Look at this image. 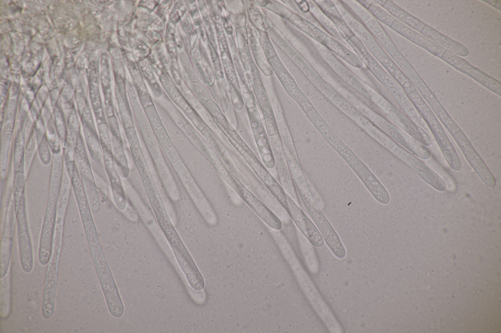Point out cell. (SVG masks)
Wrapping results in <instances>:
<instances>
[{
	"mask_svg": "<svg viewBox=\"0 0 501 333\" xmlns=\"http://www.w3.org/2000/svg\"><path fill=\"white\" fill-rule=\"evenodd\" d=\"M286 210L299 230L311 245L317 248H321L324 245V239L318 229L295 200L290 202Z\"/></svg>",
	"mask_w": 501,
	"mask_h": 333,
	"instance_id": "obj_13",
	"label": "cell"
},
{
	"mask_svg": "<svg viewBox=\"0 0 501 333\" xmlns=\"http://www.w3.org/2000/svg\"><path fill=\"white\" fill-rule=\"evenodd\" d=\"M67 130L68 142L74 148L80 132V124L77 115L72 113L67 121Z\"/></svg>",
	"mask_w": 501,
	"mask_h": 333,
	"instance_id": "obj_33",
	"label": "cell"
},
{
	"mask_svg": "<svg viewBox=\"0 0 501 333\" xmlns=\"http://www.w3.org/2000/svg\"><path fill=\"white\" fill-rule=\"evenodd\" d=\"M25 120L24 115H22L17 122L13 153L15 173L24 172Z\"/></svg>",
	"mask_w": 501,
	"mask_h": 333,
	"instance_id": "obj_20",
	"label": "cell"
},
{
	"mask_svg": "<svg viewBox=\"0 0 501 333\" xmlns=\"http://www.w3.org/2000/svg\"><path fill=\"white\" fill-rule=\"evenodd\" d=\"M455 142L482 182L489 187H494L496 185L494 176L467 137L465 136Z\"/></svg>",
	"mask_w": 501,
	"mask_h": 333,
	"instance_id": "obj_14",
	"label": "cell"
},
{
	"mask_svg": "<svg viewBox=\"0 0 501 333\" xmlns=\"http://www.w3.org/2000/svg\"><path fill=\"white\" fill-rule=\"evenodd\" d=\"M14 126V121H5L1 135V149L0 154V175L1 178L5 175L8 160V151L11 135Z\"/></svg>",
	"mask_w": 501,
	"mask_h": 333,
	"instance_id": "obj_27",
	"label": "cell"
},
{
	"mask_svg": "<svg viewBox=\"0 0 501 333\" xmlns=\"http://www.w3.org/2000/svg\"><path fill=\"white\" fill-rule=\"evenodd\" d=\"M82 222L92 219L85 187L74 160L65 161Z\"/></svg>",
	"mask_w": 501,
	"mask_h": 333,
	"instance_id": "obj_16",
	"label": "cell"
},
{
	"mask_svg": "<svg viewBox=\"0 0 501 333\" xmlns=\"http://www.w3.org/2000/svg\"><path fill=\"white\" fill-rule=\"evenodd\" d=\"M91 210L94 212L100 208V200L96 183L86 180H82Z\"/></svg>",
	"mask_w": 501,
	"mask_h": 333,
	"instance_id": "obj_29",
	"label": "cell"
},
{
	"mask_svg": "<svg viewBox=\"0 0 501 333\" xmlns=\"http://www.w3.org/2000/svg\"><path fill=\"white\" fill-rule=\"evenodd\" d=\"M295 185L305 208L329 249L337 258L341 259L345 258L346 255L345 248L318 205L306 178L298 180L295 183Z\"/></svg>",
	"mask_w": 501,
	"mask_h": 333,
	"instance_id": "obj_3",
	"label": "cell"
},
{
	"mask_svg": "<svg viewBox=\"0 0 501 333\" xmlns=\"http://www.w3.org/2000/svg\"><path fill=\"white\" fill-rule=\"evenodd\" d=\"M368 50L382 66L400 85L406 94L416 89L409 78L378 43Z\"/></svg>",
	"mask_w": 501,
	"mask_h": 333,
	"instance_id": "obj_15",
	"label": "cell"
},
{
	"mask_svg": "<svg viewBox=\"0 0 501 333\" xmlns=\"http://www.w3.org/2000/svg\"><path fill=\"white\" fill-rule=\"evenodd\" d=\"M389 27L399 35L439 58H441L446 50L396 19L392 22Z\"/></svg>",
	"mask_w": 501,
	"mask_h": 333,
	"instance_id": "obj_17",
	"label": "cell"
},
{
	"mask_svg": "<svg viewBox=\"0 0 501 333\" xmlns=\"http://www.w3.org/2000/svg\"><path fill=\"white\" fill-rule=\"evenodd\" d=\"M393 154L399 158L423 180L439 191H444L446 185L444 181L433 170L420 160L401 147L389 138L384 145Z\"/></svg>",
	"mask_w": 501,
	"mask_h": 333,
	"instance_id": "obj_6",
	"label": "cell"
},
{
	"mask_svg": "<svg viewBox=\"0 0 501 333\" xmlns=\"http://www.w3.org/2000/svg\"><path fill=\"white\" fill-rule=\"evenodd\" d=\"M296 3L302 12L305 14H309L310 13V5L309 2L306 0L296 1Z\"/></svg>",
	"mask_w": 501,
	"mask_h": 333,
	"instance_id": "obj_36",
	"label": "cell"
},
{
	"mask_svg": "<svg viewBox=\"0 0 501 333\" xmlns=\"http://www.w3.org/2000/svg\"><path fill=\"white\" fill-rule=\"evenodd\" d=\"M185 190L200 213L206 219L214 216L215 213L204 194L193 179L182 161L173 165Z\"/></svg>",
	"mask_w": 501,
	"mask_h": 333,
	"instance_id": "obj_10",
	"label": "cell"
},
{
	"mask_svg": "<svg viewBox=\"0 0 501 333\" xmlns=\"http://www.w3.org/2000/svg\"><path fill=\"white\" fill-rule=\"evenodd\" d=\"M81 122L91 157L94 162L99 163L103 159V151L95 125H91L84 122Z\"/></svg>",
	"mask_w": 501,
	"mask_h": 333,
	"instance_id": "obj_25",
	"label": "cell"
},
{
	"mask_svg": "<svg viewBox=\"0 0 501 333\" xmlns=\"http://www.w3.org/2000/svg\"><path fill=\"white\" fill-rule=\"evenodd\" d=\"M147 117L151 128L169 161L173 165L182 161L157 113L149 111Z\"/></svg>",
	"mask_w": 501,
	"mask_h": 333,
	"instance_id": "obj_18",
	"label": "cell"
},
{
	"mask_svg": "<svg viewBox=\"0 0 501 333\" xmlns=\"http://www.w3.org/2000/svg\"><path fill=\"white\" fill-rule=\"evenodd\" d=\"M74 159L82 180L95 182L80 133L74 147Z\"/></svg>",
	"mask_w": 501,
	"mask_h": 333,
	"instance_id": "obj_22",
	"label": "cell"
},
{
	"mask_svg": "<svg viewBox=\"0 0 501 333\" xmlns=\"http://www.w3.org/2000/svg\"><path fill=\"white\" fill-rule=\"evenodd\" d=\"M24 172H18L15 173L13 188V199L14 201L15 209L16 210L20 204L21 200L25 194V177Z\"/></svg>",
	"mask_w": 501,
	"mask_h": 333,
	"instance_id": "obj_32",
	"label": "cell"
},
{
	"mask_svg": "<svg viewBox=\"0 0 501 333\" xmlns=\"http://www.w3.org/2000/svg\"><path fill=\"white\" fill-rule=\"evenodd\" d=\"M46 135L48 145L53 154H61V141L56 130L53 120L49 119L47 121Z\"/></svg>",
	"mask_w": 501,
	"mask_h": 333,
	"instance_id": "obj_31",
	"label": "cell"
},
{
	"mask_svg": "<svg viewBox=\"0 0 501 333\" xmlns=\"http://www.w3.org/2000/svg\"><path fill=\"white\" fill-rule=\"evenodd\" d=\"M10 288L7 279L5 276L4 280L0 279V311L1 316H7L10 308Z\"/></svg>",
	"mask_w": 501,
	"mask_h": 333,
	"instance_id": "obj_34",
	"label": "cell"
},
{
	"mask_svg": "<svg viewBox=\"0 0 501 333\" xmlns=\"http://www.w3.org/2000/svg\"><path fill=\"white\" fill-rule=\"evenodd\" d=\"M309 2L310 5V12L318 26L329 35L350 48V46L340 34L334 24L323 13L314 0H310Z\"/></svg>",
	"mask_w": 501,
	"mask_h": 333,
	"instance_id": "obj_24",
	"label": "cell"
},
{
	"mask_svg": "<svg viewBox=\"0 0 501 333\" xmlns=\"http://www.w3.org/2000/svg\"><path fill=\"white\" fill-rule=\"evenodd\" d=\"M90 253L108 309L114 317L124 311L123 302L101 246L93 219L82 222Z\"/></svg>",
	"mask_w": 501,
	"mask_h": 333,
	"instance_id": "obj_1",
	"label": "cell"
},
{
	"mask_svg": "<svg viewBox=\"0 0 501 333\" xmlns=\"http://www.w3.org/2000/svg\"><path fill=\"white\" fill-rule=\"evenodd\" d=\"M407 95L430 129L449 166L455 171L460 170L461 168L460 159L432 109L416 89Z\"/></svg>",
	"mask_w": 501,
	"mask_h": 333,
	"instance_id": "obj_4",
	"label": "cell"
},
{
	"mask_svg": "<svg viewBox=\"0 0 501 333\" xmlns=\"http://www.w3.org/2000/svg\"><path fill=\"white\" fill-rule=\"evenodd\" d=\"M103 160L111 188L112 198L116 208L121 211L128 205L126 194L117 170L112 149L102 147Z\"/></svg>",
	"mask_w": 501,
	"mask_h": 333,
	"instance_id": "obj_9",
	"label": "cell"
},
{
	"mask_svg": "<svg viewBox=\"0 0 501 333\" xmlns=\"http://www.w3.org/2000/svg\"><path fill=\"white\" fill-rule=\"evenodd\" d=\"M14 199L9 203L0 244V278L7 274L14 241L15 217Z\"/></svg>",
	"mask_w": 501,
	"mask_h": 333,
	"instance_id": "obj_11",
	"label": "cell"
},
{
	"mask_svg": "<svg viewBox=\"0 0 501 333\" xmlns=\"http://www.w3.org/2000/svg\"><path fill=\"white\" fill-rule=\"evenodd\" d=\"M440 58L456 70L466 74L488 90L501 96V83L496 79L448 50H445Z\"/></svg>",
	"mask_w": 501,
	"mask_h": 333,
	"instance_id": "obj_8",
	"label": "cell"
},
{
	"mask_svg": "<svg viewBox=\"0 0 501 333\" xmlns=\"http://www.w3.org/2000/svg\"><path fill=\"white\" fill-rule=\"evenodd\" d=\"M357 1L366 9L376 20L389 27L395 20L385 9L377 5L374 0H357Z\"/></svg>",
	"mask_w": 501,
	"mask_h": 333,
	"instance_id": "obj_28",
	"label": "cell"
},
{
	"mask_svg": "<svg viewBox=\"0 0 501 333\" xmlns=\"http://www.w3.org/2000/svg\"><path fill=\"white\" fill-rule=\"evenodd\" d=\"M331 146L355 172L373 198L381 204H388L390 196L387 190L354 153L339 141H336Z\"/></svg>",
	"mask_w": 501,
	"mask_h": 333,
	"instance_id": "obj_5",
	"label": "cell"
},
{
	"mask_svg": "<svg viewBox=\"0 0 501 333\" xmlns=\"http://www.w3.org/2000/svg\"><path fill=\"white\" fill-rule=\"evenodd\" d=\"M336 6L341 15L353 34L370 49L378 42L360 17L342 0H335Z\"/></svg>",
	"mask_w": 501,
	"mask_h": 333,
	"instance_id": "obj_12",
	"label": "cell"
},
{
	"mask_svg": "<svg viewBox=\"0 0 501 333\" xmlns=\"http://www.w3.org/2000/svg\"><path fill=\"white\" fill-rule=\"evenodd\" d=\"M420 33L459 57H464L469 55V52L467 48L462 44L450 39L426 24Z\"/></svg>",
	"mask_w": 501,
	"mask_h": 333,
	"instance_id": "obj_19",
	"label": "cell"
},
{
	"mask_svg": "<svg viewBox=\"0 0 501 333\" xmlns=\"http://www.w3.org/2000/svg\"><path fill=\"white\" fill-rule=\"evenodd\" d=\"M292 22L304 33L321 44L328 34L308 19L294 14L291 17Z\"/></svg>",
	"mask_w": 501,
	"mask_h": 333,
	"instance_id": "obj_26",
	"label": "cell"
},
{
	"mask_svg": "<svg viewBox=\"0 0 501 333\" xmlns=\"http://www.w3.org/2000/svg\"><path fill=\"white\" fill-rule=\"evenodd\" d=\"M321 45L338 57L342 59L351 67L357 69L363 67V62L353 51L328 34Z\"/></svg>",
	"mask_w": 501,
	"mask_h": 333,
	"instance_id": "obj_21",
	"label": "cell"
},
{
	"mask_svg": "<svg viewBox=\"0 0 501 333\" xmlns=\"http://www.w3.org/2000/svg\"><path fill=\"white\" fill-rule=\"evenodd\" d=\"M15 213L21 264L23 270L29 273L33 267V255L27 220L25 194Z\"/></svg>",
	"mask_w": 501,
	"mask_h": 333,
	"instance_id": "obj_7",
	"label": "cell"
},
{
	"mask_svg": "<svg viewBox=\"0 0 501 333\" xmlns=\"http://www.w3.org/2000/svg\"><path fill=\"white\" fill-rule=\"evenodd\" d=\"M64 168L63 155H54L38 251L39 262L43 266L48 263L51 255Z\"/></svg>",
	"mask_w": 501,
	"mask_h": 333,
	"instance_id": "obj_2",
	"label": "cell"
},
{
	"mask_svg": "<svg viewBox=\"0 0 501 333\" xmlns=\"http://www.w3.org/2000/svg\"><path fill=\"white\" fill-rule=\"evenodd\" d=\"M382 7L396 20L419 33L421 32L426 25L423 21L402 9L393 1L387 0Z\"/></svg>",
	"mask_w": 501,
	"mask_h": 333,
	"instance_id": "obj_23",
	"label": "cell"
},
{
	"mask_svg": "<svg viewBox=\"0 0 501 333\" xmlns=\"http://www.w3.org/2000/svg\"><path fill=\"white\" fill-rule=\"evenodd\" d=\"M38 144L34 127L31 131L24 151V172L26 174L29 172L34 156L36 154Z\"/></svg>",
	"mask_w": 501,
	"mask_h": 333,
	"instance_id": "obj_30",
	"label": "cell"
},
{
	"mask_svg": "<svg viewBox=\"0 0 501 333\" xmlns=\"http://www.w3.org/2000/svg\"><path fill=\"white\" fill-rule=\"evenodd\" d=\"M38 150L42 163L45 165H48L51 162V154L46 135L38 143Z\"/></svg>",
	"mask_w": 501,
	"mask_h": 333,
	"instance_id": "obj_35",
	"label": "cell"
}]
</instances>
